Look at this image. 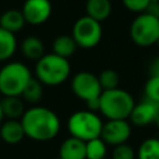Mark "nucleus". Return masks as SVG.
<instances>
[{
    "instance_id": "c756f323",
    "label": "nucleus",
    "mask_w": 159,
    "mask_h": 159,
    "mask_svg": "<svg viewBox=\"0 0 159 159\" xmlns=\"http://www.w3.org/2000/svg\"><path fill=\"white\" fill-rule=\"evenodd\" d=\"M155 124H157V127H158V129H159V116L157 117V120H155Z\"/></svg>"
},
{
    "instance_id": "f03ea898",
    "label": "nucleus",
    "mask_w": 159,
    "mask_h": 159,
    "mask_svg": "<svg viewBox=\"0 0 159 159\" xmlns=\"http://www.w3.org/2000/svg\"><path fill=\"white\" fill-rule=\"evenodd\" d=\"M71 65L67 58L56 53H45L36 61V78L46 86H58L66 82L70 77Z\"/></svg>"
},
{
    "instance_id": "4be33fe9",
    "label": "nucleus",
    "mask_w": 159,
    "mask_h": 159,
    "mask_svg": "<svg viewBox=\"0 0 159 159\" xmlns=\"http://www.w3.org/2000/svg\"><path fill=\"white\" fill-rule=\"evenodd\" d=\"M107 154V144L98 137L86 142V159H104Z\"/></svg>"
},
{
    "instance_id": "0eeeda50",
    "label": "nucleus",
    "mask_w": 159,
    "mask_h": 159,
    "mask_svg": "<svg viewBox=\"0 0 159 159\" xmlns=\"http://www.w3.org/2000/svg\"><path fill=\"white\" fill-rule=\"evenodd\" d=\"M129 35L132 41L140 47L157 43L159 39V19L148 12H140L130 24Z\"/></svg>"
},
{
    "instance_id": "cd10ccee",
    "label": "nucleus",
    "mask_w": 159,
    "mask_h": 159,
    "mask_svg": "<svg viewBox=\"0 0 159 159\" xmlns=\"http://www.w3.org/2000/svg\"><path fill=\"white\" fill-rule=\"evenodd\" d=\"M150 76H159V57L155 58L150 65Z\"/></svg>"
},
{
    "instance_id": "aec40b11",
    "label": "nucleus",
    "mask_w": 159,
    "mask_h": 159,
    "mask_svg": "<svg viewBox=\"0 0 159 159\" xmlns=\"http://www.w3.org/2000/svg\"><path fill=\"white\" fill-rule=\"evenodd\" d=\"M43 94V88H42V83L35 77H31V80L27 82V84L25 86L22 93H21V98L25 99L29 103H37Z\"/></svg>"
},
{
    "instance_id": "1a4fd4ad",
    "label": "nucleus",
    "mask_w": 159,
    "mask_h": 159,
    "mask_svg": "<svg viewBox=\"0 0 159 159\" xmlns=\"http://www.w3.org/2000/svg\"><path fill=\"white\" fill-rule=\"evenodd\" d=\"M132 128L127 119H108L106 123H103L101 138L106 144L116 147L127 143Z\"/></svg>"
},
{
    "instance_id": "b1692460",
    "label": "nucleus",
    "mask_w": 159,
    "mask_h": 159,
    "mask_svg": "<svg viewBox=\"0 0 159 159\" xmlns=\"http://www.w3.org/2000/svg\"><path fill=\"white\" fill-rule=\"evenodd\" d=\"M145 98L159 103V76H150L144 86Z\"/></svg>"
},
{
    "instance_id": "f8f14e48",
    "label": "nucleus",
    "mask_w": 159,
    "mask_h": 159,
    "mask_svg": "<svg viewBox=\"0 0 159 159\" xmlns=\"http://www.w3.org/2000/svg\"><path fill=\"white\" fill-rule=\"evenodd\" d=\"M58 157L61 159H86V142L70 135L61 143Z\"/></svg>"
},
{
    "instance_id": "20e7f679",
    "label": "nucleus",
    "mask_w": 159,
    "mask_h": 159,
    "mask_svg": "<svg viewBox=\"0 0 159 159\" xmlns=\"http://www.w3.org/2000/svg\"><path fill=\"white\" fill-rule=\"evenodd\" d=\"M31 77L29 67L22 62L14 61L4 65L0 68V93L2 97H20Z\"/></svg>"
},
{
    "instance_id": "423d86ee",
    "label": "nucleus",
    "mask_w": 159,
    "mask_h": 159,
    "mask_svg": "<svg viewBox=\"0 0 159 159\" xmlns=\"http://www.w3.org/2000/svg\"><path fill=\"white\" fill-rule=\"evenodd\" d=\"M71 88L75 96L86 103L88 111H98L102 87L96 75L87 71H81L76 73L71 81Z\"/></svg>"
},
{
    "instance_id": "c85d7f7f",
    "label": "nucleus",
    "mask_w": 159,
    "mask_h": 159,
    "mask_svg": "<svg viewBox=\"0 0 159 159\" xmlns=\"http://www.w3.org/2000/svg\"><path fill=\"white\" fill-rule=\"evenodd\" d=\"M2 119H4V114H2V109H1V104H0V124L2 123Z\"/></svg>"
},
{
    "instance_id": "2eb2a0df",
    "label": "nucleus",
    "mask_w": 159,
    "mask_h": 159,
    "mask_svg": "<svg viewBox=\"0 0 159 159\" xmlns=\"http://www.w3.org/2000/svg\"><path fill=\"white\" fill-rule=\"evenodd\" d=\"M0 104L4 118L6 117L7 119H21L22 114L26 111L21 97L17 96H5L2 97V99H0Z\"/></svg>"
},
{
    "instance_id": "a878e982",
    "label": "nucleus",
    "mask_w": 159,
    "mask_h": 159,
    "mask_svg": "<svg viewBox=\"0 0 159 159\" xmlns=\"http://www.w3.org/2000/svg\"><path fill=\"white\" fill-rule=\"evenodd\" d=\"M123 5L133 12H144L150 2V0H122Z\"/></svg>"
},
{
    "instance_id": "9b49d317",
    "label": "nucleus",
    "mask_w": 159,
    "mask_h": 159,
    "mask_svg": "<svg viewBox=\"0 0 159 159\" xmlns=\"http://www.w3.org/2000/svg\"><path fill=\"white\" fill-rule=\"evenodd\" d=\"M159 116V103L144 98L142 102L134 104L129 119L135 125H148L155 123L157 117Z\"/></svg>"
},
{
    "instance_id": "4468645a",
    "label": "nucleus",
    "mask_w": 159,
    "mask_h": 159,
    "mask_svg": "<svg viewBox=\"0 0 159 159\" xmlns=\"http://www.w3.org/2000/svg\"><path fill=\"white\" fill-rule=\"evenodd\" d=\"M25 24H26V21H25V17H24L21 10L10 9V10H6L5 12L0 14V27L6 31L16 34L25 26Z\"/></svg>"
},
{
    "instance_id": "412c9836",
    "label": "nucleus",
    "mask_w": 159,
    "mask_h": 159,
    "mask_svg": "<svg viewBox=\"0 0 159 159\" xmlns=\"http://www.w3.org/2000/svg\"><path fill=\"white\" fill-rule=\"evenodd\" d=\"M138 159H159V139L147 138L143 140L137 152Z\"/></svg>"
},
{
    "instance_id": "5701e85b",
    "label": "nucleus",
    "mask_w": 159,
    "mask_h": 159,
    "mask_svg": "<svg viewBox=\"0 0 159 159\" xmlns=\"http://www.w3.org/2000/svg\"><path fill=\"white\" fill-rule=\"evenodd\" d=\"M98 77V81H99V84L102 87V91H107V89H114V88H118V84H119V76L118 73L114 71V70H111V68H107V70H103Z\"/></svg>"
},
{
    "instance_id": "6e6552de",
    "label": "nucleus",
    "mask_w": 159,
    "mask_h": 159,
    "mask_svg": "<svg viewBox=\"0 0 159 159\" xmlns=\"http://www.w3.org/2000/svg\"><path fill=\"white\" fill-rule=\"evenodd\" d=\"M72 37L77 46L82 48H92L97 46L102 39L101 22L87 15L80 17L73 25Z\"/></svg>"
},
{
    "instance_id": "f3484780",
    "label": "nucleus",
    "mask_w": 159,
    "mask_h": 159,
    "mask_svg": "<svg viewBox=\"0 0 159 159\" xmlns=\"http://www.w3.org/2000/svg\"><path fill=\"white\" fill-rule=\"evenodd\" d=\"M21 52L26 58L37 61L45 55L43 42L36 36H27L21 42Z\"/></svg>"
},
{
    "instance_id": "6ab92c4d",
    "label": "nucleus",
    "mask_w": 159,
    "mask_h": 159,
    "mask_svg": "<svg viewBox=\"0 0 159 159\" xmlns=\"http://www.w3.org/2000/svg\"><path fill=\"white\" fill-rule=\"evenodd\" d=\"M17 42L15 34L0 27V61L11 58L16 51Z\"/></svg>"
},
{
    "instance_id": "7c9ffc66",
    "label": "nucleus",
    "mask_w": 159,
    "mask_h": 159,
    "mask_svg": "<svg viewBox=\"0 0 159 159\" xmlns=\"http://www.w3.org/2000/svg\"><path fill=\"white\" fill-rule=\"evenodd\" d=\"M53 159H61V158H60V157H57V158H53Z\"/></svg>"
},
{
    "instance_id": "a211bd4d",
    "label": "nucleus",
    "mask_w": 159,
    "mask_h": 159,
    "mask_svg": "<svg viewBox=\"0 0 159 159\" xmlns=\"http://www.w3.org/2000/svg\"><path fill=\"white\" fill-rule=\"evenodd\" d=\"M77 47L78 46H77L76 41L73 40L72 35L71 36L70 35H60L53 40L52 52L68 60V57H71L76 52Z\"/></svg>"
},
{
    "instance_id": "9d476101",
    "label": "nucleus",
    "mask_w": 159,
    "mask_h": 159,
    "mask_svg": "<svg viewBox=\"0 0 159 159\" xmlns=\"http://www.w3.org/2000/svg\"><path fill=\"white\" fill-rule=\"evenodd\" d=\"M21 12L27 24L41 25L51 16L52 5L50 0H26L22 5Z\"/></svg>"
},
{
    "instance_id": "39448f33",
    "label": "nucleus",
    "mask_w": 159,
    "mask_h": 159,
    "mask_svg": "<svg viewBox=\"0 0 159 159\" xmlns=\"http://www.w3.org/2000/svg\"><path fill=\"white\" fill-rule=\"evenodd\" d=\"M103 122L96 112L78 111L70 116L67 120V129L71 137L78 138L83 142L101 137Z\"/></svg>"
},
{
    "instance_id": "f257e3e1",
    "label": "nucleus",
    "mask_w": 159,
    "mask_h": 159,
    "mask_svg": "<svg viewBox=\"0 0 159 159\" xmlns=\"http://www.w3.org/2000/svg\"><path fill=\"white\" fill-rule=\"evenodd\" d=\"M25 135L36 142H48L60 132V119L57 114L46 107L35 106L26 109L20 119Z\"/></svg>"
},
{
    "instance_id": "7ed1b4c3",
    "label": "nucleus",
    "mask_w": 159,
    "mask_h": 159,
    "mask_svg": "<svg viewBox=\"0 0 159 159\" xmlns=\"http://www.w3.org/2000/svg\"><path fill=\"white\" fill-rule=\"evenodd\" d=\"M135 102L129 92L122 88L102 91L99 96L98 111L107 119H127L129 118Z\"/></svg>"
},
{
    "instance_id": "dca6fc26",
    "label": "nucleus",
    "mask_w": 159,
    "mask_h": 159,
    "mask_svg": "<svg viewBox=\"0 0 159 159\" xmlns=\"http://www.w3.org/2000/svg\"><path fill=\"white\" fill-rule=\"evenodd\" d=\"M112 12V4L109 0H87L86 1V15L101 22Z\"/></svg>"
},
{
    "instance_id": "ddd939ff",
    "label": "nucleus",
    "mask_w": 159,
    "mask_h": 159,
    "mask_svg": "<svg viewBox=\"0 0 159 159\" xmlns=\"http://www.w3.org/2000/svg\"><path fill=\"white\" fill-rule=\"evenodd\" d=\"M0 137L6 144H17L26 135L20 119H7L0 125Z\"/></svg>"
},
{
    "instance_id": "393cba45",
    "label": "nucleus",
    "mask_w": 159,
    "mask_h": 159,
    "mask_svg": "<svg viewBox=\"0 0 159 159\" xmlns=\"http://www.w3.org/2000/svg\"><path fill=\"white\" fill-rule=\"evenodd\" d=\"M112 158L113 159H134L135 153H134V149L129 144L123 143V144L114 147L113 153H112Z\"/></svg>"
},
{
    "instance_id": "2f4dec72",
    "label": "nucleus",
    "mask_w": 159,
    "mask_h": 159,
    "mask_svg": "<svg viewBox=\"0 0 159 159\" xmlns=\"http://www.w3.org/2000/svg\"><path fill=\"white\" fill-rule=\"evenodd\" d=\"M157 43H158V45H159V39H158V41H157Z\"/></svg>"
},
{
    "instance_id": "bb28decb",
    "label": "nucleus",
    "mask_w": 159,
    "mask_h": 159,
    "mask_svg": "<svg viewBox=\"0 0 159 159\" xmlns=\"http://www.w3.org/2000/svg\"><path fill=\"white\" fill-rule=\"evenodd\" d=\"M144 12H148V14H150V15H153V16L159 19V0L158 1H150Z\"/></svg>"
}]
</instances>
